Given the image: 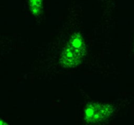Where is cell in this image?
I'll list each match as a JSON object with an SVG mask.
<instances>
[{
  "label": "cell",
  "instance_id": "cell-1",
  "mask_svg": "<svg viewBox=\"0 0 134 125\" xmlns=\"http://www.w3.org/2000/svg\"><path fill=\"white\" fill-rule=\"evenodd\" d=\"M85 43L80 33L71 37L60 57V63L65 68H74L82 61L85 53Z\"/></svg>",
  "mask_w": 134,
  "mask_h": 125
},
{
  "label": "cell",
  "instance_id": "cell-2",
  "mask_svg": "<svg viewBox=\"0 0 134 125\" xmlns=\"http://www.w3.org/2000/svg\"><path fill=\"white\" fill-rule=\"evenodd\" d=\"M111 113L110 105L100 103H92L86 106L85 115L88 122H96L105 119Z\"/></svg>",
  "mask_w": 134,
  "mask_h": 125
},
{
  "label": "cell",
  "instance_id": "cell-3",
  "mask_svg": "<svg viewBox=\"0 0 134 125\" xmlns=\"http://www.w3.org/2000/svg\"><path fill=\"white\" fill-rule=\"evenodd\" d=\"M30 8L31 12L35 15L40 14L42 10L41 0H30Z\"/></svg>",
  "mask_w": 134,
  "mask_h": 125
},
{
  "label": "cell",
  "instance_id": "cell-4",
  "mask_svg": "<svg viewBox=\"0 0 134 125\" xmlns=\"http://www.w3.org/2000/svg\"><path fill=\"white\" fill-rule=\"evenodd\" d=\"M0 125H9L7 122H5V121H3V120L0 119Z\"/></svg>",
  "mask_w": 134,
  "mask_h": 125
}]
</instances>
